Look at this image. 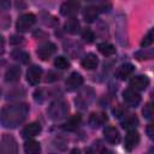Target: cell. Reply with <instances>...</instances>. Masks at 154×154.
<instances>
[{"label": "cell", "instance_id": "6da1fadb", "mask_svg": "<svg viewBox=\"0 0 154 154\" xmlns=\"http://www.w3.org/2000/svg\"><path fill=\"white\" fill-rule=\"evenodd\" d=\"M29 106L26 103L10 105L1 111V124L4 128H16L23 123L28 116Z\"/></svg>", "mask_w": 154, "mask_h": 154}, {"label": "cell", "instance_id": "7a4b0ae2", "mask_svg": "<svg viewBox=\"0 0 154 154\" xmlns=\"http://www.w3.org/2000/svg\"><path fill=\"white\" fill-rule=\"evenodd\" d=\"M47 113L52 120H60L67 116L69 105L64 100H55L49 105Z\"/></svg>", "mask_w": 154, "mask_h": 154}, {"label": "cell", "instance_id": "3957f363", "mask_svg": "<svg viewBox=\"0 0 154 154\" xmlns=\"http://www.w3.org/2000/svg\"><path fill=\"white\" fill-rule=\"evenodd\" d=\"M0 154H18L17 141L11 135H2L0 143Z\"/></svg>", "mask_w": 154, "mask_h": 154}, {"label": "cell", "instance_id": "277c9868", "mask_svg": "<svg viewBox=\"0 0 154 154\" xmlns=\"http://www.w3.org/2000/svg\"><path fill=\"white\" fill-rule=\"evenodd\" d=\"M94 100V91L91 88H84L83 90L79 91L78 96L76 97L75 102L79 108H87L91 101Z\"/></svg>", "mask_w": 154, "mask_h": 154}, {"label": "cell", "instance_id": "5b68a950", "mask_svg": "<svg viewBox=\"0 0 154 154\" xmlns=\"http://www.w3.org/2000/svg\"><path fill=\"white\" fill-rule=\"evenodd\" d=\"M35 20H36V17L32 13H24L18 18L17 24H16V29L18 31H26L29 28L32 26Z\"/></svg>", "mask_w": 154, "mask_h": 154}, {"label": "cell", "instance_id": "8992f818", "mask_svg": "<svg viewBox=\"0 0 154 154\" xmlns=\"http://www.w3.org/2000/svg\"><path fill=\"white\" fill-rule=\"evenodd\" d=\"M123 99H124V102L130 107H136L141 102V95L131 88L125 89L123 91Z\"/></svg>", "mask_w": 154, "mask_h": 154}, {"label": "cell", "instance_id": "52a82bcc", "mask_svg": "<svg viewBox=\"0 0 154 154\" xmlns=\"http://www.w3.org/2000/svg\"><path fill=\"white\" fill-rule=\"evenodd\" d=\"M140 142V135L136 130H129L128 134L125 135V140H124V148L129 152H131L132 149H135L137 147Z\"/></svg>", "mask_w": 154, "mask_h": 154}, {"label": "cell", "instance_id": "ba28073f", "mask_svg": "<svg viewBox=\"0 0 154 154\" xmlns=\"http://www.w3.org/2000/svg\"><path fill=\"white\" fill-rule=\"evenodd\" d=\"M55 51H57V46L54 43H52V42H45V43H42V45L38 46L36 53H37V55H38V58L41 60H47Z\"/></svg>", "mask_w": 154, "mask_h": 154}, {"label": "cell", "instance_id": "9c48e42d", "mask_svg": "<svg viewBox=\"0 0 154 154\" xmlns=\"http://www.w3.org/2000/svg\"><path fill=\"white\" fill-rule=\"evenodd\" d=\"M41 76H42V69L40 66L32 65L26 71V81L31 85L38 84V82L41 81Z\"/></svg>", "mask_w": 154, "mask_h": 154}, {"label": "cell", "instance_id": "30bf717a", "mask_svg": "<svg viewBox=\"0 0 154 154\" xmlns=\"http://www.w3.org/2000/svg\"><path fill=\"white\" fill-rule=\"evenodd\" d=\"M83 84V77H82V75L81 73H78V72H72L69 77H67V79H66V82H65V87H66V89L67 90H76L77 88H79L81 85Z\"/></svg>", "mask_w": 154, "mask_h": 154}, {"label": "cell", "instance_id": "8fae6325", "mask_svg": "<svg viewBox=\"0 0 154 154\" xmlns=\"http://www.w3.org/2000/svg\"><path fill=\"white\" fill-rule=\"evenodd\" d=\"M79 6L81 5H79L78 1H65L60 6V13L63 16H66V17L73 16V14H76L78 12Z\"/></svg>", "mask_w": 154, "mask_h": 154}, {"label": "cell", "instance_id": "7c38bea8", "mask_svg": "<svg viewBox=\"0 0 154 154\" xmlns=\"http://www.w3.org/2000/svg\"><path fill=\"white\" fill-rule=\"evenodd\" d=\"M148 85H149V78L147 76H143V75L135 76L130 81V87L134 90H144Z\"/></svg>", "mask_w": 154, "mask_h": 154}, {"label": "cell", "instance_id": "4fadbf2b", "mask_svg": "<svg viewBox=\"0 0 154 154\" xmlns=\"http://www.w3.org/2000/svg\"><path fill=\"white\" fill-rule=\"evenodd\" d=\"M103 136H105V138H106L109 143H112V144H116V143H118V142L120 141V134H119V131H118L116 128H113V126H106V128L103 129Z\"/></svg>", "mask_w": 154, "mask_h": 154}, {"label": "cell", "instance_id": "5bb4252c", "mask_svg": "<svg viewBox=\"0 0 154 154\" xmlns=\"http://www.w3.org/2000/svg\"><path fill=\"white\" fill-rule=\"evenodd\" d=\"M41 132V125L38 123H30L28 124L23 130H22V135L25 138H30L34 137L36 135H38Z\"/></svg>", "mask_w": 154, "mask_h": 154}, {"label": "cell", "instance_id": "9a60e30c", "mask_svg": "<svg viewBox=\"0 0 154 154\" xmlns=\"http://www.w3.org/2000/svg\"><path fill=\"white\" fill-rule=\"evenodd\" d=\"M97 14H99V8H97V6H93V5L87 6V7L83 10V12H82L83 19H84L85 22H88V23L94 22V20L97 18Z\"/></svg>", "mask_w": 154, "mask_h": 154}, {"label": "cell", "instance_id": "2e32d148", "mask_svg": "<svg viewBox=\"0 0 154 154\" xmlns=\"http://www.w3.org/2000/svg\"><path fill=\"white\" fill-rule=\"evenodd\" d=\"M135 70V66L132 64H123L120 65L117 71H116V76L119 78V79H126L130 75H132Z\"/></svg>", "mask_w": 154, "mask_h": 154}, {"label": "cell", "instance_id": "e0dca14e", "mask_svg": "<svg viewBox=\"0 0 154 154\" xmlns=\"http://www.w3.org/2000/svg\"><path fill=\"white\" fill-rule=\"evenodd\" d=\"M79 123H81V116H79V114H73L72 117H70V118L61 125V128H63V130H65V131H75V130L78 128Z\"/></svg>", "mask_w": 154, "mask_h": 154}, {"label": "cell", "instance_id": "ac0fdd59", "mask_svg": "<svg viewBox=\"0 0 154 154\" xmlns=\"http://www.w3.org/2000/svg\"><path fill=\"white\" fill-rule=\"evenodd\" d=\"M81 64H82V66H83L84 69H87V70H94V69L97 66V64H99V59H97V57H96L95 54L89 53V54H87V55L82 59Z\"/></svg>", "mask_w": 154, "mask_h": 154}, {"label": "cell", "instance_id": "d6986e66", "mask_svg": "<svg viewBox=\"0 0 154 154\" xmlns=\"http://www.w3.org/2000/svg\"><path fill=\"white\" fill-rule=\"evenodd\" d=\"M20 77V69L16 65L10 66L5 72V81L6 82H17Z\"/></svg>", "mask_w": 154, "mask_h": 154}, {"label": "cell", "instance_id": "ffe728a7", "mask_svg": "<svg viewBox=\"0 0 154 154\" xmlns=\"http://www.w3.org/2000/svg\"><path fill=\"white\" fill-rule=\"evenodd\" d=\"M79 28H81L79 22H78V19L75 18V17L67 19V20L65 22V24H64V29H65V31L69 32V34H71V35L77 34V32L79 31Z\"/></svg>", "mask_w": 154, "mask_h": 154}, {"label": "cell", "instance_id": "44dd1931", "mask_svg": "<svg viewBox=\"0 0 154 154\" xmlns=\"http://www.w3.org/2000/svg\"><path fill=\"white\" fill-rule=\"evenodd\" d=\"M106 120H107L106 114H103V113H91L90 117H89V125L95 129V128L101 126Z\"/></svg>", "mask_w": 154, "mask_h": 154}, {"label": "cell", "instance_id": "7402d4cb", "mask_svg": "<svg viewBox=\"0 0 154 154\" xmlns=\"http://www.w3.org/2000/svg\"><path fill=\"white\" fill-rule=\"evenodd\" d=\"M11 57H12V59H14L16 61H18L20 64H28L30 60L29 54L23 49H14L11 53Z\"/></svg>", "mask_w": 154, "mask_h": 154}, {"label": "cell", "instance_id": "603a6c76", "mask_svg": "<svg viewBox=\"0 0 154 154\" xmlns=\"http://www.w3.org/2000/svg\"><path fill=\"white\" fill-rule=\"evenodd\" d=\"M24 152L26 154H40L41 146L38 142H36L34 140H29L24 143Z\"/></svg>", "mask_w": 154, "mask_h": 154}, {"label": "cell", "instance_id": "cb8c5ba5", "mask_svg": "<svg viewBox=\"0 0 154 154\" xmlns=\"http://www.w3.org/2000/svg\"><path fill=\"white\" fill-rule=\"evenodd\" d=\"M135 58L137 60H149L154 59V48H143L135 53Z\"/></svg>", "mask_w": 154, "mask_h": 154}, {"label": "cell", "instance_id": "d4e9b609", "mask_svg": "<svg viewBox=\"0 0 154 154\" xmlns=\"http://www.w3.org/2000/svg\"><path fill=\"white\" fill-rule=\"evenodd\" d=\"M97 49L99 52L102 54V55H106V57H109V55H113L116 53V48L113 45L108 43V42H102V43H99L97 45Z\"/></svg>", "mask_w": 154, "mask_h": 154}, {"label": "cell", "instance_id": "484cf974", "mask_svg": "<svg viewBox=\"0 0 154 154\" xmlns=\"http://www.w3.org/2000/svg\"><path fill=\"white\" fill-rule=\"evenodd\" d=\"M122 125H123L124 129L135 130V128L138 125V119H137L135 116H129V117H126V118L123 120Z\"/></svg>", "mask_w": 154, "mask_h": 154}, {"label": "cell", "instance_id": "4316f807", "mask_svg": "<svg viewBox=\"0 0 154 154\" xmlns=\"http://www.w3.org/2000/svg\"><path fill=\"white\" fill-rule=\"evenodd\" d=\"M142 113H143L144 118L154 119V101H150V102L146 103V106L142 109Z\"/></svg>", "mask_w": 154, "mask_h": 154}, {"label": "cell", "instance_id": "83f0119b", "mask_svg": "<svg viewBox=\"0 0 154 154\" xmlns=\"http://www.w3.org/2000/svg\"><path fill=\"white\" fill-rule=\"evenodd\" d=\"M152 43H154V28H152V29L144 35V37H143L142 41H141V46H142V47H148V46H150Z\"/></svg>", "mask_w": 154, "mask_h": 154}, {"label": "cell", "instance_id": "f1b7e54d", "mask_svg": "<svg viewBox=\"0 0 154 154\" xmlns=\"http://www.w3.org/2000/svg\"><path fill=\"white\" fill-rule=\"evenodd\" d=\"M54 66L57 69H60V70L69 69L70 67V61L65 57H57L55 60H54Z\"/></svg>", "mask_w": 154, "mask_h": 154}, {"label": "cell", "instance_id": "f546056e", "mask_svg": "<svg viewBox=\"0 0 154 154\" xmlns=\"http://www.w3.org/2000/svg\"><path fill=\"white\" fill-rule=\"evenodd\" d=\"M82 38H83L87 43H90V42L94 41L95 35H94V32H93L90 29H84L83 32H82Z\"/></svg>", "mask_w": 154, "mask_h": 154}, {"label": "cell", "instance_id": "4dcf8cb0", "mask_svg": "<svg viewBox=\"0 0 154 154\" xmlns=\"http://www.w3.org/2000/svg\"><path fill=\"white\" fill-rule=\"evenodd\" d=\"M23 37L20 36V35H12L11 37H10V43L11 45H13V46H16V45H20V43H23Z\"/></svg>", "mask_w": 154, "mask_h": 154}, {"label": "cell", "instance_id": "1f68e13d", "mask_svg": "<svg viewBox=\"0 0 154 154\" xmlns=\"http://www.w3.org/2000/svg\"><path fill=\"white\" fill-rule=\"evenodd\" d=\"M146 131H147V135H148V137H149L150 140H153V141H154V123L149 124V125L147 126Z\"/></svg>", "mask_w": 154, "mask_h": 154}, {"label": "cell", "instance_id": "d6a6232c", "mask_svg": "<svg viewBox=\"0 0 154 154\" xmlns=\"http://www.w3.org/2000/svg\"><path fill=\"white\" fill-rule=\"evenodd\" d=\"M69 154H81V150H79L78 148H73Z\"/></svg>", "mask_w": 154, "mask_h": 154}, {"label": "cell", "instance_id": "836d02e7", "mask_svg": "<svg viewBox=\"0 0 154 154\" xmlns=\"http://www.w3.org/2000/svg\"><path fill=\"white\" fill-rule=\"evenodd\" d=\"M100 154H113V153H112V152H111L109 149H102Z\"/></svg>", "mask_w": 154, "mask_h": 154}, {"label": "cell", "instance_id": "e575fe53", "mask_svg": "<svg viewBox=\"0 0 154 154\" xmlns=\"http://www.w3.org/2000/svg\"><path fill=\"white\" fill-rule=\"evenodd\" d=\"M150 95H152V97H153V99H154V90H153V91H152V94H150Z\"/></svg>", "mask_w": 154, "mask_h": 154}]
</instances>
